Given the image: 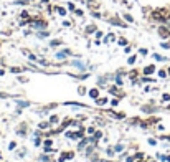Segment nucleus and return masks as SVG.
<instances>
[{"instance_id": "nucleus-1", "label": "nucleus", "mask_w": 170, "mask_h": 162, "mask_svg": "<svg viewBox=\"0 0 170 162\" xmlns=\"http://www.w3.org/2000/svg\"><path fill=\"white\" fill-rule=\"evenodd\" d=\"M152 71H154V66H149V68L145 70V73H152Z\"/></svg>"}, {"instance_id": "nucleus-2", "label": "nucleus", "mask_w": 170, "mask_h": 162, "mask_svg": "<svg viewBox=\"0 0 170 162\" xmlns=\"http://www.w3.org/2000/svg\"><path fill=\"white\" fill-rule=\"evenodd\" d=\"M89 94H91V96H93V98H96V96H98V91H96V89H94V91H91Z\"/></svg>"}]
</instances>
